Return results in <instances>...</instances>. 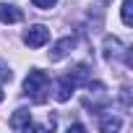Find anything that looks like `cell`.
Wrapping results in <instances>:
<instances>
[{
    "label": "cell",
    "instance_id": "5",
    "mask_svg": "<svg viewBox=\"0 0 133 133\" xmlns=\"http://www.w3.org/2000/svg\"><path fill=\"white\" fill-rule=\"evenodd\" d=\"M73 47H76V39H73V37H63L60 42H55V47H52V52H50V60L55 63V60L65 57V55H68Z\"/></svg>",
    "mask_w": 133,
    "mask_h": 133
},
{
    "label": "cell",
    "instance_id": "13",
    "mask_svg": "<svg viewBox=\"0 0 133 133\" xmlns=\"http://www.w3.org/2000/svg\"><path fill=\"white\" fill-rule=\"evenodd\" d=\"M3 99H5V94H3V91H0V102H3Z\"/></svg>",
    "mask_w": 133,
    "mask_h": 133
},
{
    "label": "cell",
    "instance_id": "11",
    "mask_svg": "<svg viewBox=\"0 0 133 133\" xmlns=\"http://www.w3.org/2000/svg\"><path fill=\"white\" fill-rule=\"evenodd\" d=\"M31 5L39 11H50L52 5H57V0H31Z\"/></svg>",
    "mask_w": 133,
    "mask_h": 133
},
{
    "label": "cell",
    "instance_id": "4",
    "mask_svg": "<svg viewBox=\"0 0 133 133\" xmlns=\"http://www.w3.org/2000/svg\"><path fill=\"white\" fill-rule=\"evenodd\" d=\"M24 18V11L8 3H0V24H18Z\"/></svg>",
    "mask_w": 133,
    "mask_h": 133
},
{
    "label": "cell",
    "instance_id": "9",
    "mask_svg": "<svg viewBox=\"0 0 133 133\" xmlns=\"http://www.w3.org/2000/svg\"><path fill=\"white\" fill-rule=\"evenodd\" d=\"M133 0H123V5H120V18H123V24L125 26H130L133 24Z\"/></svg>",
    "mask_w": 133,
    "mask_h": 133
},
{
    "label": "cell",
    "instance_id": "7",
    "mask_svg": "<svg viewBox=\"0 0 133 133\" xmlns=\"http://www.w3.org/2000/svg\"><path fill=\"white\" fill-rule=\"evenodd\" d=\"M73 89H76V86H73L68 78L63 76V78L57 81V91H55V99H57V102H68V99H71V94H73Z\"/></svg>",
    "mask_w": 133,
    "mask_h": 133
},
{
    "label": "cell",
    "instance_id": "10",
    "mask_svg": "<svg viewBox=\"0 0 133 133\" xmlns=\"http://www.w3.org/2000/svg\"><path fill=\"white\" fill-rule=\"evenodd\" d=\"M123 123H120V117H104L102 123H99V130H104V133H112V130H117Z\"/></svg>",
    "mask_w": 133,
    "mask_h": 133
},
{
    "label": "cell",
    "instance_id": "2",
    "mask_svg": "<svg viewBox=\"0 0 133 133\" xmlns=\"http://www.w3.org/2000/svg\"><path fill=\"white\" fill-rule=\"evenodd\" d=\"M24 42H26V47H31V50H39V47H44V44L50 42V29H47L44 24H34L31 29H26V34H24Z\"/></svg>",
    "mask_w": 133,
    "mask_h": 133
},
{
    "label": "cell",
    "instance_id": "8",
    "mask_svg": "<svg viewBox=\"0 0 133 133\" xmlns=\"http://www.w3.org/2000/svg\"><path fill=\"white\" fill-rule=\"evenodd\" d=\"M65 78H68L73 86H78V84H89V68H86V65H76V68L65 76Z\"/></svg>",
    "mask_w": 133,
    "mask_h": 133
},
{
    "label": "cell",
    "instance_id": "12",
    "mask_svg": "<svg viewBox=\"0 0 133 133\" xmlns=\"http://www.w3.org/2000/svg\"><path fill=\"white\" fill-rule=\"evenodd\" d=\"M11 78H13L11 71H3V68H0V84H5V81H11Z\"/></svg>",
    "mask_w": 133,
    "mask_h": 133
},
{
    "label": "cell",
    "instance_id": "3",
    "mask_svg": "<svg viewBox=\"0 0 133 133\" xmlns=\"http://www.w3.org/2000/svg\"><path fill=\"white\" fill-rule=\"evenodd\" d=\"M8 125H11L13 130H29V125H31V112H29L26 107H18V110L11 115Z\"/></svg>",
    "mask_w": 133,
    "mask_h": 133
},
{
    "label": "cell",
    "instance_id": "6",
    "mask_svg": "<svg viewBox=\"0 0 133 133\" xmlns=\"http://www.w3.org/2000/svg\"><path fill=\"white\" fill-rule=\"evenodd\" d=\"M120 52H125L123 50V42L117 37H104V57L112 60V57H120Z\"/></svg>",
    "mask_w": 133,
    "mask_h": 133
},
{
    "label": "cell",
    "instance_id": "1",
    "mask_svg": "<svg viewBox=\"0 0 133 133\" xmlns=\"http://www.w3.org/2000/svg\"><path fill=\"white\" fill-rule=\"evenodd\" d=\"M47 89H50V76L39 68L29 71L26 81H24V94L34 102V104H44L47 102Z\"/></svg>",
    "mask_w": 133,
    "mask_h": 133
}]
</instances>
